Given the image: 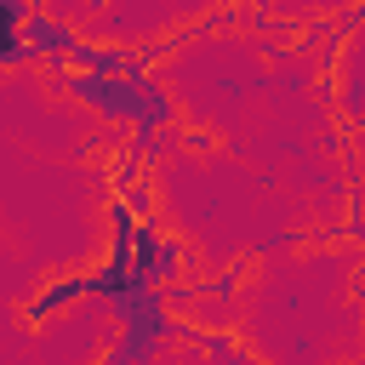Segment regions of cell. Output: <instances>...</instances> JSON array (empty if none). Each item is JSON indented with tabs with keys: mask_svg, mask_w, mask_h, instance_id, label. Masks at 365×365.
<instances>
[{
	"mask_svg": "<svg viewBox=\"0 0 365 365\" xmlns=\"http://www.w3.org/2000/svg\"><path fill=\"white\" fill-rule=\"evenodd\" d=\"M23 40H29V51H34V57H68V51L80 46V34H74L57 11H29Z\"/></svg>",
	"mask_w": 365,
	"mask_h": 365,
	"instance_id": "obj_1",
	"label": "cell"
},
{
	"mask_svg": "<svg viewBox=\"0 0 365 365\" xmlns=\"http://www.w3.org/2000/svg\"><path fill=\"white\" fill-rule=\"evenodd\" d=\"M80 297H91V274H68V279L46 285L40 297H29V319H46V314H57V308H68Z\"/></svg>",
	"mask_w": 365,
	"mask_h": 365,
	"instance_id": "obj_2",
	"label": "cell"
},
{
	"mask_svg": "<svg viewBox=\"0 0 365 365\" xmlns=\"http://www.w3.org/2000/svg\"><path fill=\"white\" fill-rule=\"evenodd\" d=\"M23 23H29V11L11 6V0H0V63H29L34 57L29 40H23Z\"/></svg>",
	"mask_w": 365,
	"mask_h": 365,
	"instance_id": "obj_3",
	"label": "cell"
},
{
	"mask_svg": "<svg viewBox=\"0 0 365 365\" xmlns=\"http://www.w3.org/2000/svg\"><path fill=\"white\" fill-rule=\"evenodd\" d=\"M200 348L211 354V365H251V354H245L228 331H200Z\"/></svg>",
	"mask_w": 365,
	"mask_h": 365,
	"instance_id": "obj_4",
	"label": "cell"
}]
</instances>
